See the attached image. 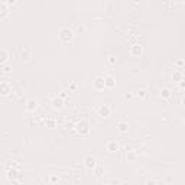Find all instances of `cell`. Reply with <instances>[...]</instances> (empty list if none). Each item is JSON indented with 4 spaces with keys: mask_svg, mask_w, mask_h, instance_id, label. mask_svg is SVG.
Segmentation results:
<instances>
[{
    "mask_svg": "<svg viewBox=\"0 0 185 185\" xmlns=\"http://www.w3.org/2000/svg\"><path fill=\"white\" fill-rule=\"evenodd\" d=\"M77 130H78V133H81V134L88 133V132H90V124H88V122H85V120L78 122V123H77Z\"/></svg>",
    "mask_w": 185,
    "mask_h": 185,
    "instance_id": "7a4b0ae2",
    "label": "cell"
},
{
    "mask_svg": "<svg viewBox=\"0 0 185 185\" xmlns=\"http://www.w3.org/2000/svg\"><path fill=\"white\" fill-rule=\"evenodd\" d=\"M98 114H100V116H103V117H107V116H110V114H111V107H110V106H107V104H103V106L98 108Z\"/></svg>",
    "mask_w": 185,
    "mask_h": 185,
    "instance_id": "8992f818",
    "label": "cell"
},
{
    "mask_svg": "<svg viewBox=\"0 0 185 185\" xmlns=\"http://www.w3.org/2000/svg\"><path fill=\"white\" fill-rule=\"evenodd\" d=\"M117 127H119V132L124 133V132H127V130H129V123H127V122H120Z\"/></svg>",
    "mask_w": 185,
    "mask_h": 185,
    "instance_id": "7c38bea8",
    "label": "cell"
},
{
    "mask_svg": "<svg viewBox=\"0 0 185 185\" xmlns=\"http://www.w3.org/2000/svg\"><path fill=\"white\" fill-rule=\"evenodd\" d=\"M9 71H10V67L6 65V67H5V73H9Z\"/></svg>",
    "mask_w": 185,
    "mask_h": 185,
    "instance_id": "ffe728a7",
    "label": "cell"
},
{
    "mask_svg": "<svg viewBox=\"0 0 185 185\" xmlns=\"http://www.w3.org/2000/svg\"><path fill=\"white\" fill-rule=\"evenodd\" d=\"M146 185H158V184H156V181H153V179H149V181H146Z\"/></svg>",
    "mask_w": 185,
    "mask_h": 185,
    "instance_id": "d6986e66",
    "label": "cell"
},
{
    "mask_svg": "<svg viewBox=\"0 0 185 185\" xmlns=\"http://www.w3.org/2000/svg\"><path fill=\"white\" fill-rule=\"evenodd\" d=\"M38 107V100H35V98H31V100H28V103H26V108L28 110H35Z\"/></svg>",
    "mask_w": 185,
    "mask_h": 185,
    "instance_id": "8fae6325",
    "label": "cell"
},
{
    "mask_svg": "<svg viewBox=\"0 0 185 185\" xmlns=\"http://www.w3.org/2000/svg\"><path fill=\"white\" fill-rule=\"evenodd\" d=\"M92 84H94L96 90H104L106 88V80H104V77H96L94 81H92Z\"/></svg>",
    "mask_w": 185,
    "mask_h": 185,
    "instance_id": "3957f363",
    "label": "cell"
},
{
    "mask_svg": "<svg viewBox=\"0 0 185 185\" xmlns=\"http://www.w3.org/2000/svg\"><path fill=\"white\" fill-rule=\"evenodd\" d=\"M73 36H74V32H73V29H69V28H61V31H59V39L62 41V42H69L73 39Z\"/></svg>",
    "mask_w": 185,
    "mask_h": 185,
    "instance_id": "6da1fadb",
    "label": "cell"
},
{
    "mask_svg": "<svg viewBox=\"0 0 185 185\" xmlns=\"http://www.w3.org/2000/svg\"><path fill=\"white\" fill-rule=\"evenodd\" d=\"M10 90H12V87L9 83H0V94L2 96H7L10 92Z\"/></svg>",
    "mask_w": 185,
    "mask_h": 185,
    "instance_id": "52a82bcc",
    "label": "cell"
},
{
    "mask_svg": "<svg viewBox=\"0 0 185 185\" xmlns=\"http://www.w3.org/2000/svg\"><path fill=\"white\" fill-rule=\"evenodd\" d=\"M107 185H108V184H107Z\"/></svg>",
    "mask_w": 185,
    "mask_h": 185,
    "instance_id": "44dd1931",
    "label": "cell"
},
{
    "mask_svg": "<svg viewBox=\"0 0 185 185\" xmlns=\"http://www.w3.org/2000/svg\"><path fill=\"white\" fill-rule=\"evenodd\" d=\"M9 59V52L3 48H0V64H5Z\"/></svg>",
    "mask_w": 185,
    "mask_h": 185,
    "instance_id": "30bf717a",
    "label": "cell"
},
{
    "mask_svg": "<svg viewBox=\"0 0 185 185\" xmlns=\"http://www.w3.org/2000/svg\"><path fill=\"white\" fill-rule=\"evenodd\" d=\"M7 12H9L7 5H6V3H0V17L6 16V15H7Z\"/></svg>",
    "mask_w": 185,
    "mask_h": 185,
    "instance_id": "4fadbf2b",
    "label": "cell"
},
{
    "mask_svg": "<svg viewBox=\"0 0 185 185\" xmlns=\"http://www.w3.org/2000/svg\"><path fill=\"white\" fill-rule=\"evenodd\" d=\"M104 80H106V87H110V88L114 87V77L108 75V77H106Z\"/></svg>",
    "mask_w": 185,
    "mask_h": 185,
    "instance_id": "9a60e30c",
    "label": "cell"
},
{
    "mask_svg": "<svg viewBox=\"0 0 185 185\" xmlns=\"http://www.w3.org/2000/svg\"><path fill=\"white\" fill-rule=\"evenodd\" d=\"M84 165L88 168V169H92L96 166V158L94 156H91V155H87L84 158Z\"/></svg>",
    "mask_w": 185,
    "mask_h": 185,
    "instance_id": "5b68a950",
    "label": "cell"
},
{
    "mask_svg": "<svg viewBox=\"0 0 185 185\" xmlns=\"http://www.w3.org/2000/svg\"><path fill=\"white\" fill-rule=\"evenodd\" d=\"M142 51H143V46H142V43H134V45H132L130 46V54L132 55H134V57H139L142 54Z\"/></svg>",
    "mask_w": 185,
    "mask_h": 185,
    "instance_id": "277c9868",
    "label": "cell"
},
{
    "mask_svg": "<svg viewBox=\"0 0 185 185\" xmlns=\"http://www.w3.org/2000/svg\"><path fill=\"white\" fill-rule=\"evenodd\" d=\"M160 97L162 98H169L171 97V90L169 88H162L160 90Z\"/></svg>",
    "mask_w": 185,
    "mask_h": 185,
    "instance_id": "5bb4252c",
    "label": "cell"
},
{
    "mask_svg": "<svg viewBox=\"0 0 185 185\" xmlns=\"http://www.w3.org/2000/svg\"><path fill=\"white\" fill-rule=\"evenodd\" d=\"M20 57H22L23 59H29V58H31V49H22Z\"/></svg>",
    "mask_w": 185,
    "mask_h": 185,
    "instance_id": "2e32d148",
    "label": "cell"
},
{
    "mask_svg": "<svg viewBox=\"0 0 185 185\" xmlns=\"http://www.w3.org/2000/svg\"><path fill=\"white\" fill-rule=\"evenodd\" d=\"M174 78H175L176 81H182V71H181V69H179L178 73H175V74H174Z\"/></svg>",
    "mask_w": 185,
    "mask_h": 185,
    "instance_id": "ac0fdd59",
    "label": "cell"
},
{
    "mask_svg": "<svg viewBox=\"0 0 185 185\" xmlns=\"http://www.w3.org/2000/svg\"><path fill=\"white\" fill-rule=\"evenodd\" d=\"M119 149H120L119 142H116V140H110V142H107V150H108V152H117Z\"/></svg>",
    "mask_w": 185,
    "mask_h": 185,
    "instance_id": "ba28073f",
    "label": "cell"
},
{
    "mask_svg": "<svg viewBox=\"0 0 185 185\" xmlns=\"http://www.w3.org/2000/svg\"><path fill=\"white\" fill-rule=\"evenodd\" d=\"M116 62H117V57H114V55H110V57L107 58V64H108V65H114Z\"/></svg>",
    "mask_w": 185,
    "mask_h": 185,
    "instance_id": "e0dca14e",
    "label": "cell"
},
{
    "mask_svg": "<svg viewBox=\"0 0 185 185\" xmlns=\"http://www.w3.org/2000/svg\"><path fill=\"white\" fill-rule=\"evenodd\" d=\"M51 104H52L54 108H62V106H64V100H62V97H55V98H52Z\"/></svg>",
    "mask_w": 185,
    "mask_h": 185,
    "instance_id": "9c48e42d",
    "label": "cell"
}]
</instances>
